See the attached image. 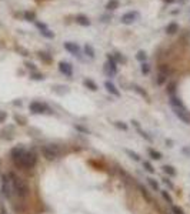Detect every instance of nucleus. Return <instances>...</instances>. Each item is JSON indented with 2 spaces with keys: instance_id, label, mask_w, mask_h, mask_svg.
Returning <instances> with one entry per match:
<instances>
[{
  "instance_id": "1",
  "label": "nucleus",
  "mask_w": 190,
  "mask_h": 214,
  "mask_svg": "<svg viewBox=\"0 0 190 214\" xmlns=\"http://www.w3.org/2000/svg\"><path fill=\"white\" fill-rule=\"evenodd\" d=\"M9 179H10V183H12V187H13V191L16 193L19 197L25 198L27 197L29 194V187L26 184V181L20 177H17L15 173H10L9 174Z\"/></svg>"
},
{
  "instance_id": "2",
  "label": "nucleus",
  "mask_w": 190,
  "mask_h": 214,
  "mask_svg": "<svg viewBox=\"0 0 190 214\" xmlns=\"http://www.w3.org/2000/svg\"><path fill=\"white\" fill-rule=\"evenodd\" d=\"M13 161H15V164H16L17 167H20V168H32V167H34L37 160H36L34 153H32V151H25L22 156L15 158Z\"/></svg>"
},
{
  "instance_id": "3",
  "label": "nucleus",
  "mask_w": 190,
  "mask_h": 214,
  "mask_svg": "<svg viewBox=\"0 0 190 214\" xmlns=\"http://www.w3.org/2000/svg\"><path fill=\"white\" fill-rule=\"evenodd\" d=\"M41 153H43V156L46 157L47 160H54L60 154V150L56 146H44V147L41 148Z\"/></svg>"
},
{
  "instance_id": "4",
  "label": "nucleus",
  "mask_w": 190,
  "mask_h": 214,
  "mask_svg": "<svg viewBox=\"0 0 190 214\" xmlns=\"http://www.w3.org/2000/svg\"><path fill=\"white\" fill-rule=\"evenodd\" d=\"M1 193L6 198H12V193H13V187H12V183L9 180L7 176L3 177V181H1Z\"/></svg>"
},
{
  "instance_id": "5",
  "label": "nucleus",
  "mask_w": 190,
  "mask_h": 214,
  "mask_svg": "<svg viewBox=\"0 0 190 214\" xmlns=\"http://www.w3.org/2000/svg\"><path fill=\"white\" fill-rule=\"evenodd\" d=\"M173 111H174V114L177 116L182 121H184L186 124H190V116L187 114L186 108H177V107H173Z\"/></svg>"
},
{
  "instance_id": "6",
  "label": "nucleus",
  "mask_w": 190,
  "mask_h": 214,
  "mask_svg": "<svg viewBox=\"0 0 190 214\" xmlns=\"http://www.w3.org/2000/svg\"><path fill=\"white\" fill-rule=\"evenodd\" d=\"M30 110L33 113H36V114H41V113L47 111V107H46V104H43L40 101H33V103H30Z\"/></svg>"
},
{
  "instance_id": "7",
  "label": "nucleus",
  "mask_w": 190,
  "mask_h": 214,
  "mask_svg": "<svg viewBox=\"0 0 190 214\" xmlns=\"http://www.w3.org/2000/svg\"><path fill=\"white\" fill-rule=\"evenodd\" d=\"M139 17V14L136 12H129V13H124L122 16V23L124 25H132L133 22H136V19Z\"/></svg>"
},
{
  "instance_id": "8",
  "label": "nucleus",
  "mask_w": 190,
  "mask_h": 214,
  "mask_svg": "<svg viewBox=\"0 0 190 214\" xmlns=\"http://www.w3.org/2000/svg\"><path fill=\"white\" fill-rule=\"evenodd\" d=\"M59 70L67 77H72V74H73V67L70 66L69 63H66V61H60L59 63Z\"/></svg>"
},
{
  "instance_id": "9",
  "label": "nucleus",
  "mask_w": 190,
  "mask_h": 214,
  "mask_svg": "<svg viewBox=\"0 0 190 214\" xmlns=\"http://www.w3.org/2000/svg\"><path fill=\"white\" fill-rule=\"evenodd\" d=\"M65 49L69 51V53H72V54H79V51H80V47L76 44V43H72V41H66L65 43Z\"/></svg>"
},
{
  "instance_id": "10",
  "label": "nucleus",
  "mask_w": 190,
  "mask_h": 214,
  "mask_svg": "<svg viewBox=\"0 0 190 214\" xmlns=\"http://www.w3.org/2000/svg\"><path fill=\"white\" fill-rule=\"evenodd\" d=\"M104 87H106V90H107L109 93H112V94H113V96H116V97H119V96H120V93H119V90L116 89V86L113 84V83L106 82V83H104Z\"/></svg>"
},
{
  "instance_id": "11",
  "label": "nucleus",
  "mask_w": 190,
  "mask_h": 214,
  "mask_svg": "<svg viewBox=\"0 0 190 214\" xmlns=\"http://www.w3.org/2000/svg\"><path fill=\"white\" fill-rule=\"evenodd\" d=\"M76 22H77L79 25H82V26H90V20H89V17L84 16V14H77V16H76Z\"/></svg>"
},
{
  "instance_id": "12",
  "label": "nucleus",
  "mask_w": 190,
  "mask_h": 214,
  "mask_svg": "<svg viewBox=\"0 0 190 214\" xmlns=\"http://www.w3.org/2000/svg\"><path fill=\"white\" fill-rule=\"evenodd\" d=\"M166 32L169 34H174L176 32H179V25L177 23H174V22H172L170 25H167V27H166Z\"/></svg>"
},
{
  "instance_id": "13",
  "label": "nucleus",
  "mask_w": 190,
  "mask_h": 214,
  "mask_svg": "<svg viewBox=\"0 0 190 214\" xmlns=\"http://www.w3.org/2000/svg\"><path fill=\"white\" fill-rule=\"evenodd\" d=\"M170 104H172V107H177V108H184L183 103H182V101H180L179 99H177L176 96H170Z\"/></svg>"
},
{
  "instance_id": "14",
  "label": "nucleus",
  "mask_w": 190,
  "mask_h": 214,
  "mask_svg": "<svg viewBox=\"0 0 190 214\" xmlns=\"http://www.w3.org/2000/svg\"><path fill=\"white\" fill-rule=\"evenodd\" d=\"M119 0H110L107 4H106V9L107 10H116V9H119Z\"/></svg>"
},
{
  "instance_id": "15",
  "label": "nucleus",
  "mask_w": 190,
  "mask_h": 214,
  "mask_svg": "<svg viewBox=\"0 0 190 214\" xmlns=\"http://www.w3.org/2000/svg\"><path fill=\"white\" fill-rule=\"evenodd\" d=\"M84 86H86V87H89V89H90V90H93V91H96L97 90V86H96V83L94 82H91L90 79H86V80H84Z\"/></svg>"
},
{
  "instance_id": "16",
  "label": "nucleus",
  "mask_w": 190,
  "mask_h": 214,
  "mask_svg": "<svg viewBox=\"0 0 190 214\" xmlns=\"http://www.w3.org/2000/svg\"><path fill=\"white\" fill-rule=\"evenodd\" d=\"M84 53H86L90 59L94 57V50H93V47H91L90 44H86V46H84Z\"/></svg>"
},
{
  "instance_id": "17",
  "label": "nucleus",
  "mask_w": 190,
  "mask_h": 214,
  "mask_svg": "<svg viewBox=\"0 0 190 214\" xmlns=\"http://www.w3.org/2000/svg\"><path fill=\"white\" fill-rule=\"evenodd\" d=\"M163 171L167 176H176V170H174L172 166H163Z\"/></svg>"
},
{
  "instance_id": "18",
  "label": "nucleus",
  "mask_w": 190,
  "mask_h": 214,
  "mask_svg": "<svg viewBox=\"0 0 190 214\" xmlns=\"http://www.w3.org/2000/svg\"><path fill=\"white\" fill-rule=\"evenodd\" d=\"M139 189H140V191H141V196H143V197L146 198V200H147L149 203H152V197H150V194L147 193V190L144 189L143 186H139Z\"/></svg>"
},
{
  "instance_id": "19",
  "label": "nucleus",
  "mask_w": 190,
  "mask_h": 214,
  "mask_svg": "<svg viewBox=\"0 0 190 214\" xmlns=\"http://www.w3.org/2000/svg\"><path fill=\"white\" fill-rule=\"evenodd\" d=\"M136 59H137L139 61H141V63H144V61H146V59H147V56H146V53H144L143 50H140V51L136 54Z\"/></svg>"
},
{
  "instance_id": "20",
  "label": "nucleus",
  "mask_w": 190,
  "mask_h": 214,
  "mask_svg": "<svg viewBox=\"0 0 190 214\" xmlns=\"http://www.w3.org/2000/svg\"><path fill=\"white\" fill-rule=\"evenodd\" d=\"M149 154L152 156V158H154V160H160V158H162V154H160L159 151H156V150H153V148L149 150Z\"/></svg>"
},
{
  "instance_id": "21",
  "label": "nucleus",
  "mask_w": 190,
  "mask_h": 214,
  "mask_svg": "<svg viewBox=\"0 0 190 214\" xmlns=\"http://www.w3.org/2000/svg\"><path fill=\"white\" fill-rule=\"evenodd\" d=\"M25 19L27 20V22H34V20H36V14H34L33 12H26Z\"/></svg>"
},
{
  "instance_id": "22",
  "label": "nucleus",
  "mask_w": 190,
  "mask_h": 214,
  "mask_svg": "<svg viewBox=\"0 0 190 214\" xmlns=\"http://www.w3.org/2000/svg\"><path fill=\"white\" fill-rule=\"evenodd\" d=\"M124 151H126L129 156L132 157L133 160H136V161H139V160H140V157H139V154H137V153H134V151H132V150H129V148H126Z\"/></svg>"
},
{
  "instance_id": "23",
  "label": "nucleus",
  "mask_w": 190,
  "mask_h": 214,
  "mask_svg": "<svg viewBox=\"0 0 190 214\" xmlns=\"http://www.w3.org/2000/svg\"><path fill=\"white\" fill-rule=\"evenodd\" d=\"M41 36H44V37H47V39H53L54 37V33L53 32H50L49 29H46V30H40Z\"/></svg>"
},
{
  "instance_id": "24",
  "label": "nucleus",
  "mask_w": 190,
  "mask_h": 214,
  "mask_svg": "<svg viewBox=\"0 0 190 214\" xmlns=\"http://www.w3.org/2000/svg\"><path fill=\"white\" fill-rule=\"evenodd\" d=\"M143 167L146 168V171H149V173H154V168L152 167V164H150L149 161H143Z\"/></svg>"
},
{
  "instance_id": "25",
  "label": "nucleus",
  "mask_w": 190,
  "mask_h": 214,
  "mask_svg": "<svg viewBox=\"0 0 190 214\" xmlns=\"http://www.w3.org/2000/svg\"><path fill=\"white\" fill-rule=\"evenodd\" d=\"M169 73H170V69L167 67V64H162V66H160V74H165V76H167Z\"/></svg>"
},
{
  "instance_id": "26",
  "label": "nucleus",
  "mask_w": 190,
  "mask_h": 214,
  "mask_svg": "<svg viewBox=\"0 0 190 214\" xmlns=\"http://www.w3.org/2000/svg\"><path fill=\"white\" fill-rule=\"evenodd\" d=\"M146 180L149 181V184H150V186H152V187H153L154 190H159V183H157V181H154L153 179H150V177H149V179H146Z\"/></svg>"
},
{
  "instance_id": "27",
  "label": "nucleus",
  "mask_w": 190,
  "mask_h": 214,
  "mask_svg": "<svg viewBox=\"0 0 190 214\" xmlns=\"http://www.w3.org/2000/svg\"><path fill=\"white\" fill-rule=\"evenodd\" d=\"M172 211H173V214H184L183 208H180L179 206H173L172 207Z\"/></svg>"
},
{
  "instance_id": "28",
  "label": "nucleus",
  "mask_w": 190,
  "mask_h": 214,
  "mask_svg": "<svg viewBox=\"0 0 190 214\" xmlns=\"http://www.w3.org/2000/svg\"><path fill=\"white\" fill-rule=\"evenodd\" d=\"M174 90H176V83H170V86H169V94H170V96H174Z\"/></svg>"
},
{
  "instance_id": "29",
  "label": "nucleus",
  "mask_w": 190,
  "mask_h": 214,
  "mask_svg": "<svg viewBox=\"0 0 190 214\" xmlns=\"http://www.w3.org/2000/svg\"><path fill=\"white\" fill-rule=\"evenodd\" d=\"M141 72L144 74H147L150 72V69H149V64L147 63H141Z\"/></svg>"
},
{
  "instance_id": "30",
  "label": "nucleus",
  "mask_w": 190,
  "mask_h": 214,
  "mask_svg": "<svg viewBox=\"0 0 190 214\" xmlns=\"http://www.w3.org/2000/svg\"><path fill=\"white\" fill-rule=\"evenodd\" d=\"M133 89H134V90L137 91V93H140L141 96H143V97H147V94H146V91H143L140 89V87H139V86H133Z\"/></svg>"
},
{
  "instance_id": "31",
  "label": "nucleus",
  "mask_w": 190,
  "mask_h": 214,
  "mask_svg": "<svg viewBox=\"0 0 190 214\" xmlns=\"http://www.w3.org/2000/svg\"><path fill=\"white\" fill-rule=\"evenodd\" d=\"M166 77H167V76H165V74H159V79H157V84H163V83L166 82Z\"/></svg>"
},
{
  "instance_id": "32",
  "label": "nucleus",
  "mask_w": 190,
  "mask_h": 214,
  "mask_svg": "<svg viewBox=\"0 0 190 214\" xmlns=\"http://www.w3.org/2000/svg\"><path fill=\"white\" fill-rule=\"evenodd\" d=\"M39 56H40L41 60H44V61H50V57L47 56V53H43V51H40V53H39Z\"/></svg>"
},
{
  "instance_id": "33",
  "label": "nucleus",
  "mask_w": 190,
  "mask_h": 214,
  "mask_svg": "<svg viewBox=\"0 0 190 214\" xmlns=\"http://www.w3.org/2000/svg\"><path fill=\"white\" fill-rule=\"evenodd\" d=\"M36 27H37L39 30H46V29H47V26L44 25V23H40V22H36Z\"/></svg>"
},
{
  "instance_id": "34",
  "label": "nucleus",
  "mask_w": 190,
  "mask_h": 214,
  "mask_svg": "<svg viewBox=\"0 0 190 214\" xmlns=\"http://www.w3.org/2000/svg\"><path fill=\"white\" fill-rule=\"evenodd\" d=\"M162 196H163V198H165L166 201H169V203H173V201H172V197L169 196V193H166V191H162Z\"/></svg>"
},
{
  "instance_id": "35",
  "label": "nucleus",
  "mask_w": 190,
  "mask_h": 214,
  "mask_svg": "<svg viewBox=\"0 0 190 214\" xmlns=\"http://www.w3.org/2000/svg\"><path fill=\"white\" fill-rule=\"evenodd\" d=\"M32 79H33V80H43L44 77H43V74L34 73V74H32Z\"/></svg>"
},
{
  "instance_id": "36",
  "label": "nucleus",
  "mask_w": 190,
  "mask_h": 214,
  "mask_svg": "<svg viewBox=\"0 0 190 214\" xmlns=\"http://www.w3.org/2000/svg\"><path fill=\"white\" fill-rule=\"evenodd\" d=\"M15 119H16V121H19V124H26V120L23 117H20V116H15Z\"/></svg>"
},
{
  "instance_id": "37",
  "label": "nucleus",
  "mask_w": 190,
  "mask_h": 214,
  "mask_svg": "<svg viewBox=\"0 0 190 214\" xmlns=\"http://www.w3.org/2000/svg\"><path fill=\"white\" fill-rule=\"evenodd\" d=\"M27 69H30V70H36V66H34V63H30V61H26L25 64Z\"/></svg>"
},
{
  "instance_id": "38",
  "label": "nucleus",
  "mask_w": 190,
  "mask_h": 214,
  "mask_svg": "<svg viewBox=\"0 0 190 214\" xmlns=\"http://www.w3.org/2000/svg\"><path fill=\"white\" fill-rule=\"evenodd\" d=\"M116 126L119 127V129H123V130H127V126L123 123H120V121H116Z\"/></svg>"
},
{
  "instance_id": "39",
  "label": "nucleus",
  "mask_w": 190,
  "mask_h": 214,
  "mask_svg": "<svg viewBox=\"0 0 190 214\" xmlns=\"http://www.w3.org/2000/svg\"><path fill=\"white\" fill-rule=\"evenodd\" d=\"M6 117H7V114H6L4 111H0V123H3V121L6 120Z\"/></svg>"
},
{
  "instance_id": "40",
  "label": "nucleus",
  "mask_w": 190,
  "mask_h": 214,
  "mask_svg": "<svg viewBox=\"0 0 190 214\" xmlns=\"http://www.w3.org/2000/svg\"><path fill=\"white\" fill-rule=\"evenodd\" d=\"M116 59H117V60H119V61H124V57H122V56H120V54H119V53H117V54H116Z\"/></svg>"
},
{
  "instance_id": "41",
  "label": "nucleus",
  "mask_w": 190,
  "mask_h": 214,
  "mask_svg": "<svg viewBox=\"0 0 190 214\" xmlns=\"http://www.w3.org/2000/svg\"><path fill=\"white\" fill-rule=\"evenodd\" d=\"M76 129H77V130H80V132H83V133H87V130H86V129H83V127H80V126H76Z\"/></svg>"
},
{
  "instance_id": "42",
  "label": "nucleus",
  "mask_w": 190,
  "mask_h": 214,
  "mask_svg": "<svg viewBox=\"0 0 190 214\" xmlns=\"http://www.w3.org/2000/svg\"><path fill=\"white\" fill-rule=\"evenodd\" d=\"M166 183V184H167V186H169V187H173V184H172V183H170V181H169V179H165V180H163Z\"/></svg>"
},
{
  "instance_id": "43",
  "label": "nucleus",
  "mask_w": 190,
  "mask_h": 214,
  "mask_svg": "<svg viewBox=\"0 0 190 214\" xmlns=\"http://www.w3.org/2000/svg\"><path fill=\"white\" fill-rule=\"evenodd\" d=\"M165 1H166V3H173L174 0H165Z\"/></svg>"
},
{
  "instance_id": "44",
  "label": "nucleus",
  "mask_w": 190,
  "mask_h": 214,
  "mask_svg": "<svg viewBox=\"0 0 190 214\" xmlns=\"http://www.w3.org/2000/svg\"><path fill=\"white\" fill-rule=\"evenodd\" d=\"M179 1H180V3H186L187 0H179Z\"/></svg>"
}]
</instances>
